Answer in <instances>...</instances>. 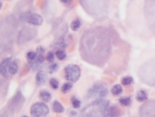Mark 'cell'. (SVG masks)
I'll return each instance as SVG.
<instances>
[{"instance_id": "obj_34", "label": "cell", "mask_w": 155, "mask_h": 117, "mask_svg": "<svg viewBox=\"0 0 155 117\" xmlns=\"http://www.w3.org/2000/svg\"><path fill=\"white\" fill-rule=\"evenodd\" d=\"M22 117H28V116H22Z\"/></svg>"}, {"instance_id": "obj_4", "label": "cell", "mask_w": 155, "mask_h": 117, "mask_svg": "<svg viewBox=\"0 0 155 117\" xmlns=\"http://www.w3.org/2000/svg\"><path fill=\"white\" fill-rule=\"evenodd\" d=\"M142 11L144 25L155 37V0H143Z\"/></svg>"}, {"instance_id": "obj_19", "label": "cell", "mask_w": 155, "mask_h": 117, "mask_svg": "<svg viewBox=\"0 0 155 117\" xmlns=\"http://www.w3.org/2000/svg\"><path fill=\"white\" fill-rule=\"evenodd\" d=\"M18 68H19V61L14 60H12L9 65V72L11 75H15L18 71Z\"/></svg>"}, {"instance_id": "obj_25", "label": "cell", "mask_w": 155, "mask_h": 117, "mask_svg": "<svg viewBox=\"0 0 155 117\" xmlns=\"http://www.w3.org/2000/svg\"><path fill=\"white\" fill-rule=\"evenodd\" d=\"M72 88H73V86H72V84H71V83H64V85L62 86V88H61V91H62V93H68L69 91H70V90L72 89Z\"/></svg>"}, {"instance_id": "obj_8", "label": "cell", "mask_w": 155, "mask_h": 117, "mask_svg": "<svg viewBox=\"0 0 155 117\" xmlns=\"http://www.w3.org/2000/svg\"><path fill=\"white\" fill-rule=\"evenodd\" d=\"M81 76V69L76 65H68L65 67V78L70 83H76Z\"/></svg>"}, {"instance_id": "obj_17", "label": "cell", "mask_w": 155, "mask_h": 117, "mask_svg": "<svg viewBox=\"0 0 155 117\" xmlns=\"http://www.w3.org/2000/svg\"><path fill=\"white\" fill-rule=\"evenodd\" d=\"M39 98H40L43 102L47 103V102H49L51 100L52 94L48 91H47V90H42L40 92V94H39Z\"/></svg>"}, {"instance_id": "obj_27", "label": "cell", "mask_w": 155, "mask_h": 117, "mask_svg": "<svg viewBox=\"0 0 155 117\" xmlns=\"http://www.w3.org/2000/svg\"><path fill=\"white\" fill-rule=\"evenodd\" d=\"M71 104H72V106L74 107L75 109H78V108H80L81 107V101L77 98H75V97H72L71 98Z\"/></svg>"}, {"instance_id": "obj_7", "label": "cell", "mask_w": 155, "mask_h": 117, "mask_svg": "<svg viewBox=\"0 0 155 117\" xmlns=\"http://www.w3.org/2000/svg\"><path fill=\"white\" fill-rule=\"evenodd\" d=\"M37 30L34 28L29 27H24L20 31L18 37H17V43L18 44H23L27 42L32 40L34 37L37 36Z\"/></svg>"}, {"instance_id": "obj_30", "label": "cell", "mask_w": 155, "mask_h": 117, "mask_svg": "<svg viewBox=\"0 0 155 117\" xmlns=\"http://www.w3.org/2000/svg\"><path fill=\"white\" fill-rule=\"evenodd\" d=\"M55 44H56V47L60 48H65V45H66V43H65V38H63V37L59 38V39L56 41Z\"/></svg>"}, {"instance_id": "obj_32", "label": "cell", "mask_w": 155, "mask_h": 117, "mask_svg": "<svg viewBox=\"0 0 155 117\" xmlns=\"http://www.w3.org/2000/svg\"><path fill=\"white\" fill-rule=\"evenodd\" d=\"M46 59H47V60L48 61V62L50 63H53L54 62V54L53 53V52H48L47 53V56H46Z\"/></svg>"}, {"instance_id": "obj_23", "label": "cell", "mask_w": 155, "mask_h": 117, "mask_svg": "<svg viewBox=\"0 0 155 117\" xmlns=\"http://www.w3.org/2000/svg\"><path fill=\"white\" fill-rule=\"evenodd\" d=\"M119 102L123 106H129L131 103V98L130 97H122L119 99Z\"/></svg>"}, {"instance_id": "obj_5", "label": "cell", "mask_w": 155, "mask_h": 117, "mask_svg": "<svg viewBox=\"0 0 155 117\" xmlns=\"http://www.w3.org/2000/svg\"><path fill=\"white\" fill-rule=\"evenodd\" d=\"M137 76L143 83L150 87H155V58L142 64L138 69Z\"/></svg>"}, {"instance_id": "obj_21", "label": "cell", "mask_w": 155, "mask_h": 117, "mask_svg": "<svg viewBox=\"0 0 155 117\" xmlns=\"http://www.w3.org/2000/svg\"><path fill=\"white\" fill-rule=\"evenodd\" d=\"M122 92H123V88H122V87L121 85H119V84H116L115 85L113 88H112V89H111V93H112V94L113 95H115V96H118V95H121L122 93Z\"/></svg>"}, {"instance_id": "obj_29", "label": "cell", "mask_w": 155, "mask_h": 117, "mask_svg": "<svg viewBox=\"0 0 155 117\" xmlns=\"http://www.w3.org/2000/svg\"><path fill=\"white\" fill-rule=\"evenodd\" d=\"M59 67H60L59 64L53 62V63H51V64L48 65L47 69H48V70H49V73H54V72H55L57 70L59 69Z\"/></svg>"}, {"instance_id": "obj_11", "label": "cell", "mask_w": 155, "mask_h": 117, "mask_svg": "<svg viewBox=\"0 0 155 117\" xmlns=\"http://www.w3.org/2000/svg\"><path fill=\"white\" fill-rule=\"evenodd\" d=\"M44 51L45 49L42 47H38L37 48V52H36L37 53L36 59L32 61H28V64L34 70L39 69L44 62Z\"/></svg>"}, {"instance_id": "obj_22", "label": "cell", "mask_w": 155, "mask_h": 117, "mask_svg": "<svg viewBox=\"0 0 155 117\" xmlns=\"http://www.w3.org/2000/svg\"><path fill=\"white\" fill-rule=\"evenodd\" d=\"M81 27V22L79 19H75V20H74V21L71 22V24H70V28H71V30H72V31H75V32L77 31V30H79Z\"/></svg>"}, {"instance_id": "obj_14", "label": "cell", "mask_w": 155, "mask_h": 117, "mask_svg": "<svg viewBox=\"0 0 155 117\" xmlns=\"http://www.w3.org/2000/svg\"><path fill=\"white\" fill-rule=\"evenodd\" d=\"M24 101H25L24 97L22 96V94L20 93V92H19L13 98V100L11 102L10 108L12 109L13 111H15V110H17L18 109H20V107H21V105H22V103H24Z\"/></svg>"}, {"instance_id": "obj_26", "label": "cell", "mask_w": 155, "mask_h": 117, "mask_svg": "<svg viewBox=\"0 0 155 117\" xmlns=\"http://www.w3.org/2000/svg\"><path fill=\"white\" fill-rule=\"evenodd\" d=\"M121 83L124 86H129L131 83H133V78L131 76H125L122 78Z\"/></svg>"}, {"instance_id": "obj_6", "label": "cell", "mask_w": 155, "mask_h": 117, "mask_svg": "<svg viewBox=\"0 0 155 117\" xmlns=\"http://www.w3.org/2000/svg\"><path fill=\"white\" fill-rule=\"evenodd\" d=\"M108 94L107 87L102 83H96L93 84L91 88L88 90V95L90 98H93L96 99H102L105 98Z\"/></svg>"}, {"instance_id": "obj_3", "label": "cell", "mask_w": 155, "mask_h": 117, "mask_svg": "<svg viewBox=\"0 0 155 117\" xmlns=\"http://www.w3.org/2000/svg\"><path fill=\"white\" fill-rule=\"evenodd\" d=\"M83 9L93 18H102L108 12L111 0H80Z\"/></svg>"}, {"instance_id": "obj_28", "label": "cell", "mask_w": 155, "mask_h": 117, "mask_svg": "<svg viewBox=\"0 0 155 117\" xmlns=\"http://www.w3.org/2000/svg\"><path fill=\"white\" fill-rule=\"evenodd\" d=\"M49 84H50V86H51V88H52L53 89L56 90L59 88L60 83H59V81H58L56 78H51L50 81H49Z\"/></svg>"}, {"instance_id": "obj_24", "label": "cell", "mask_w": 155, "mask_h": 117, "mask_svg": "<svg viewBox=\"0 0 155 117\" xmlns=\"http://www.w3.org/2000/svg\"><path fill=\"white\" fill-rule=\"evenodd\" d=\"M55 55L57 56V58L60 60H65V58H66V53L64 51V50H62V49H58L57 51H56V53H55Z\"/></svg>"}, {"instance_id": "obj_31", "label": "cell", "mask_w": 155, "mask_h": 117, "mask_svg": "<svg viewBox=\"0 0 155 117\" xmlns=\"http://www.w3.org/2000/svg\"><path fill=\"white\" fill-rule=\"evenodd\" d=\"M36 56H37V53L34 52V51H29L27 54V61H32L36 59Z\"/></svg>"}, {"instance_id": "obj_2", "label": "cell", "mask_w": 155, "mask_h": 117, "mask_svg": "<svg viewBox=\"0 0 155 117\" xmlns=\"http://www.w3.org/2000/svg\"><path fill=\"white\" fill-rule=\"evenodd\" d=\"M109 102L102 98L96 99L81 110L78 115L76 112L71 111V117H108Z\"/></svg>"}, {"instance_id": "obj_10", "label": "cell", "mask_w": 155, "mask_h": 117, "mask_svg": "<svg viewBox=\"0 0 155 117\" xmlns=\"http://www.w3.org/2000/svg\"><path fill=\"white\" fill-rule=\"evenodd\" d=\"M49 113V109L46 103L37 102L31 108V116L32 117H45Z\"/></svg>"}, {"instance_id": "obj_13", "label": "cell", "mask_w": 155, "mask_h": 117, "mask_svg": "<svg viewBox=\"0 0 155 117\" xmlns=\"http://www.w3.org/2000/svg\"><path fill=\"white\" fill-rule=\"evenodd\" d=\"M12 61V59L10 57L4 59L2 62H1V65H0V72H1V75L5 77V78H9L10 72H9V65H10V63Z\"/></svg>"}, {"instance_id": "obj_18", "label": "cell", "mask_w": 155, "mask_h": 117, "mask_svg": "<svg viewBox=\"0 0 155 117\" xmlns=\"http://www.w3.org/2000/svg\"><path fill=\"white\" fill-rule=\"evenodd\" d=\"M148 98H149L148 93H147V92L144 91V90H140V91H138L137 93H136V100H137L138 102H145V101L148 100Z\"/></svg>"}, {"instance_id": "obj_16", "label": "cell", "mask_w": 155, "mask_h": 117, "mask_svg": "<svg viewBox=\"0 0 155 117\" xmlns=\"http://www.w3.org/2000/svg\"><path fill=\"white\" fill-rule=\"evenodd\" d=\"M47 74L46 72L40 70L37 72V76H36V84L37 87H41L43 84H45L46 81H47Z\"/></svg>"}, {"instance_id": "obj_12", "label": "cell", "mask_w": 155, "mask_h": 117, "mask_svg": "<svg viewBox=\"0 0 155 117\" xmlns=\"http://www.w3.org/2000/svg\"><path fill=\"white\" fill-rule=\"evenodd\" d=\"M21 20L27 21V23L33 26H40L43 22V19L41 15L35 13H30V12H27L22 14Z\"/></svg>"}, {"instance_id": "obj_33", "label": "cell", "mask_w": 155, "mask_h": 117, "mask_svg": "<svg viewBox=\"0 0 155 117\" xmlns=\"http://www.w3.org/2000/svg\"><path fill=\"white\" fill-rule=\"evenodd\" d=\"M61 3H63V4H70V3H71V0H60Z\"/></svg>"}, {"instance_id": "obj_1", "label": "cell", "mask_w": 155, "mask_h": 117, "mask_svg": "<svg viewBox=\"0 0 155 117\" xmlns=\"http://www.w3.org/2000/svg\"><path fill=\"white\" fill-rule=\"evenodd\" d=\"M127 47L112 27L98 25L88 28L80 39V55L88 64L104 68L118 49Z\"/></svg>"}, {"instance_id": "obj_20", "label": "cell", "mask_w": 155, "mask_h": 117, "mask_svg": "<svg viewBox=\"0 0 155 117\" xmlns=\"http://www.w3.org/2000/svg\"><path fill=\"white\" fill-rule=\"evenodd\" d=\"M53 110L55 113H63L65 111V108L59 101L55 100L53 103Z\"/></svg>"}, {"instance_id": "obj_15", "label": "cell", "mask_w": 155, "mask_h": 117, "mask_svg": "<svg viewBox=\"0 0 155 117\" xmlns=\"http://www.w3.org/2000/svg\"><path fill=\"white\" fill-rule=\"evenodd\" d=\"M123 115V111L121 108L116 105L109 106L108 110V116L109 117H121Z\"/></svg>"}, {"instance_id": "obj_9", "label": "cell", "mask_w": 155, "mask_h": 117, "mask_svg": "<svg viewBox=\"0 0 155 117\" xmlns=\"http://www.w3.org/2000/svg\"><path fill=\"white\" fill-rule=\"evenodd\" d=\"M141 117H155V99L147 100L139 109Z\"/></svg>"}]
</instances>
